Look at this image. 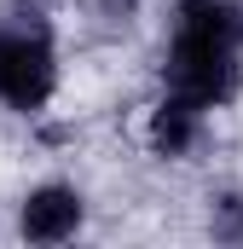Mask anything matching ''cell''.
Wrapping results in <instances>:
<instances>
[{
	"instance_id": "6da1fadb",
	"label": "cell",
	"mask_w": 243,
	"mask_h": 249,
	"mask_svg": "<svg viewBox=\"0 0 243 249\" xmlns=\"http://www.w3.org/2000/svg\"><path fill=\"white\" fill-rule=\"evenodd\" d=\"M162 81L191 105L214 110L243 81V6L238 0H180L174 41L162 53Z\"/></svg>"
},
{
	"instance_id": "7a4b0ae2",
	"label": "cell",
	"mask_w": 243,
	"mask_h": 249,
	"mask_svg": "<svg viewBox=\"0 0 243 249\" xmlns=\"http://www.w3.org/2000/svg\"><path fill=\"white\" fill-rule=\"evenodd\" d=\"M58 87V53L41 29H0V105L35 116Z\"/></svg>"
},
{
	"instance_id": "3957f363",
	"label": "cell",
	"mask_w": 243,
	"mask_h": 249,
	"mask_svg": "<svg viewBox=\"0 0 243 249\" xmlns=\"http://www.w3.org/2000/svg\"><path fill=\"white\" fill-rule=\"evenodd\" d=\"M87 209H81V191L75 186H35L17 209V232L29 244H69L81 232Z\"/></svg>"
},
{
	"instance_id": "277c9868",
	"label": "cell",
	"mask_w": 243,
	"mask_h": 249,
	"mask_svg": "<svg viewBox=\"0 0 243 249\" xmlns=\"http://www.w3.org/2000/svg\"><path fill=\"white\" fill-rule=\"evenodd\" d=\"M203 133V105H191L180 93H168L156 110H151V151L156 157H185Z\"/></svg>"
},
{
	"instance_id": "5b68a950",
	"label": "cell",
	"mask_w": 243,
	"mask_h": 249,
	"mask_svg": "<svg viewBox=\"0 0 243 249\" xmlns=\"http://www.w3.org/2000/svg\"><path fill=\"white\" fill-rule=\"evenodd\" d=\"M208 232H214L220 244H243V191L208 197Z\"/></svg>"
}]
</instances>
